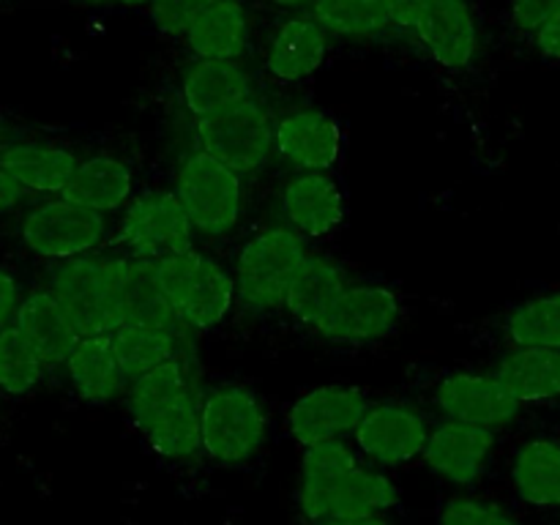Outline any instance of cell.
<instances>
[{
    "label": "cell",
    "instance_id": "obj_1",
    "mask_svg": "<svg viewBox=\"0 0 560 525\" xmlns=\"http://www.w3.org/2000/svg\"><path fill=\"white\" fill-rule=\"evenodd\" d=\"M142 266L109 255H82L49 268L47 288L82 337H107L126 323Z\"/></svg>",
    "mask_w": 560,
    "mask_h": 525
},
{
    "label": "cell",
    "instance_id": "obj_2",
    "mask_svg": "<svg viewBox=\"0 0 560 525\" xmlns=\"http://www.w3.org/2000/svg\"><path fill=\"white\" fill-rule=\"evenodd\" d=\"M126 405L148 446L162 457L191 459L202 452V402L180 359L131 381Z\"/></svg>",
    "mask_w": 560,
    "mask_h": 525
},
{
    "label": "cell",
    "instance_id": "obj_3",
    "mask_svg": "<svg viewBox=\"0 0 560 525\" xmlns=\"http://www.w3.org/2000/svg\"><path fill=\"white\" fill-rule=\"evenodd\" d=\"M151 279L189 328H213L235 301V279L202 252H180L153 262Z\"/></svg>",
    "mask_w": 560,
    "mask_h": 525
},
{
    "label": "cell",
    "instance_id": "obj_4",
    "mask_svg": "<svg viewBox=\"0 0 560 525\" xmlns=\"http://www.w3.org/2000/svg\"><path fill=\"white\" fill-rule=\"evenodd\" d=\"M310 260L304 238L293 228H266L252 235L235 260V293L252 312L284 306L290 282Z\"/></svg>",
    "mask_w": 560,
    "mask_h": 525
},
{
    "label": "cell",
    "instance_id": "obj_5",
    "mask_svg": "<svg viewBox=\"0 0 560 525\" xmlns=\"http://www.w3.org/2000/svg\"><path fill=\"white\" fill-rule=\"evenodd\" d=\"M202 452L219 465H244L268 438V419L246 388L222 386L202 397Z\"/></svg>",
    "mask_w": 560,
    "mask_h": 525
},
{
    "label": "cell",
    "instance_id": "obj_6",
    "mask_svg": "<svg viewBox=\"0 0 560 525\" xmlns=\"http://www.w3.org/2000/svg\"><path fill=\"white\" fill-rule=\"evenodd\" d=\"M295 503L312 523L372 517L397 506L399 487L381 470L353 465L342 474L299 479Z\"/></svg>",
    "mask_w": 560,
    "mask_h": 525
},
{
    "label": "cell",
    "instance_id": "obj_7",
    "mask_svg": "<svg viewBox=\"0 0 560 525\" xmlns=\"http://www.w3.org/2000/svg\"><path fill=\"white\" fill-rule=\"evenodd\" d=\"M202 151L235 173H255L277 153V120L262 98L249 96L235 107L197 120Z\"/></svg>",
    "mask_w": 560,
    "mask_h": 525
},
{
    "label": "cell",
    "instance_id": "obj_8",
    "mask_svg": "<svg viewBox=\"0 0 560 525\" xmlns=\"http://www.w3.org/2000/svg\"><path fill=\"white\" fill-rule=\"evenodd\" d=\"M175 195L195 230L206 235L230 233L238 224L244 208L241 175L206 151L184 159L175 175Z\"/></svg>",
    "mask_w": 560,
    "mask_h": 525
},
{
    "label": "cell",
    "instance_id": "obj_9",
    "mask_svg": "<svg viewBox=\"0 0 560 525\" xmlns=\"http://www.w3.org/2000/svg\"><path fill=\"white\" fill-rule=\"evenodd\" d=\"M20 238L36 257L60 262L98 249L107 238V222L102 213L58 197L38 202L22 217Z\"/></svg>",
    "mask_w": 560,
    "mask_h": 525
},
{
    "label": "cell",
    "instance_id": "obj_10",
    "mask_svg": "<svg viewBox=\"0 0 560 525\" xmlns=\"http://www.w3.org/2000/svg\"><path fill=\"white\" fill-rule=\"evenodd\" d=\"M120 241L140 260H162L191 249L195 224L175 191L153 189L129 202L120 222Z\"/></svg>",
    "mask_w": 560,
    "mask_h": 525
},
{
    "label": "cell",
    "instance_id": "obj_11",
    "mask_svg": "<svg viewBox=\"0 0 560 525\" xmlns=\"http://www.w3.org/2000/svg\"><path fill=\"white\" fill-rule=\"evenodd\" d=\"M397 326L399 301L392 290L377 284H348L315 323V331L331 342L364 345L388 337Z\"/></svg>",
    "mask_w": 560,
    "mask_h": 525
},
{
    "label": "cell",
    "instance_id": "obj_12",
    "mask_svg": "<svg viewBox=\"0 0 560 525\" xmlns=\"http://www.w3.org/2000/svg\"><path fill=\"white\" fill-rule=\"evenodd\" d=\"M370 397L359 386H320L295 399L288 410V430L301 446L339 441L359 430L370 410Z\"/></svg>",
    "mask_w": 560,
    "mask_h": 525
},
{
    "label": "cell",
    "instance_id": "obj_13",
    "mask_svg": "<svg viewBox=\"0 0 560 525\" xmlns=\"http://www.w3.org/2000/svg\"><path fill=\"white\" fill-rule=\"evenodd\" d=\"M435 402L452 421L498 430L509 427L520 416V399L512 388L492 372H457V375L443 377L435 392Z\"/></svg>",
    "mask_w": 560,
    "mask_h": 525
},
{
    "label": "cell",
    "instance_id": "obj_14",
    "mask_svg": "<svg viewBox=\"0 0 560 525\" xmlns=\"http://www.w3.org/2000/svg\"><path fill=\"white\" fill-rule=\"evenodd\" d=\"M427 419L416 408L402 402L372 405L355 430V443L361 452L377 465H405L424 454L430 441Z\"/></svg>",
    "mask_w": 560,
    "mask_h": 525
},
{
    "label": "cell",
    "instance_id": "obj_15",
    "mask_svg": "<svg viewBox=\"0 0 560 525\" xmlns=\"http://www.w3.org/2000/svg\"><path fill=\"white\" fill-rule=\"evenodd\" d=\"M492 448H495L492 430L448 419L430 432V441H427L421 457H424L427 468L441 479L457 487H470L485 476Z\"/></svg>",
    "mask_w": 560,
    "mask_h": 525
},
{
    "label": "cell",
    "instance_id": "obj_16",
    "mask_svg": "<svg viewBox=\"0 0 560 525\" xmlns=\"http://www.w3.org/2000/svg\"><path fill=\"white\" fill-rule=\"evenodd\" d=\"M413 31L421 47L452 71L470 66L479 49V27L468 0H424Z\"/></svg>",
    "mask_w": 560,
    "mask_h": 525
},
{
    "label": "cell",
    "instance_id": "obj_17",
    "mask_svg": "<svg viewBox=\"0 0 560 525\" xmlns=\"http://www.w3.org/2000/svg\"><path fill=\"white\" fill-rule=\"evenodd\" d=\"M342 151V129L323 109H293L277 120V156L301 173H326Z\"/></svg>",
    "mask_w": 560,
    "mask_h": 525
},
{
    "label": "cell",
    "instance_id": "obj_18",
    "mask_svg": "<svg viewBox=\"0 0 560 525\" xmlns=\"http://www.w3.org/2000/svg\"><path fill=\"white\" fill-rule=\"evenodd\" d=\"M282 217L301 238H323L345 222V191L328 173H299L279 195Z\"/></svg>",
    "mask_w": 560,
    "mask_h": 525
},
{
    "label": "cell",
    "instance_id": "obj_19",
    "mask_svg": "<svg viewBox=\"0 0 560 525\" xmlns=\"http://www.w3.org/2000/svg\"><path fill=\"white\" fill-rule=\"evenodd\" d=\"M328 55V31L312 14L279 22L262 49V66L279 82H301L315 74Z\"/></svg>",
    "mask_w": 560,
    "mask_h": 525
},
{
    "label": "cell",
    "instance_id": "obj_20",
    "mask_svg": "<svg viewBox=\"0 0 560 525\" xmlns=\"http://www.w3.org/2000/svg\"><path fill=\"white\" fill-rule=\"evenodd\" d=\"M14 326L31 339V345L38 350L47 366L66 364L82 339L69 312L63 310V304L55 299L49 288H36L25 293Z\"/></svg>",
    "mask_w": 560,
    "mask_h": 525
},
{
    "label": "cell",
    "instance_id": "obj_21",
    "mask_svg": "<svg viewBox=\"0 0 560 525\" xmlns=\"http://www.w3.org/2000/svg\"><path fill=\"white\" fill-rule=\"evenodd\" d=\"M180 93L197 120L255 96L249 71L238 60H195L180 80Z\"/></svg>",
    "mask_w": 560,
    "mask_h": 525
},
{
    "label": "cell",
    "instance_id": "obj_22",
    "mask_svg": "<svg viewBox=\"0 0 560 525\" xmlns=\"http://www.w3.org/2000/svg\"><path fill=\"white\" fill-rule=\"evenodd\" d=\"M197 60H241L249 52L252 25L241 0H219L184 36Z\"/></svg>",
    "mask_w": 560,
    "mask_h": 525
},
{
    "label": "cell",
    "instance_id": "obj_23",
    "mask_svg": "<svg viewBox=\"0 0 560 525\" xmlns=\"http://www.w3.org/2000/svg\"><path fill=\"white\" fill-rule=\"evenodd\" d=\"M0 167L9 170L25 189L63 195L80 167V159L69 148L49 142H5L0 148Z\"/></svg>",
    "mask_w": 560,
    "mask_h": 525
},
{
    "label": "cell",
    "instance_id": "obj_24",
    "mask_svg": "<svg viewBox=\"0 0 560 525\" xmlns=\"http://www.w3.org/2000/svg\"><path fill=\"white\" fill-rule=\"evenodd\" d=\"M63 366L77 397L93 405L113 402L129 383L109 334L107 337H82Z\"/></svg>",
    "mask_w": 560,
    "mask_h": 525
},
{
    "label": "cell",
    "instance_id": "obj_25",
    "mask_svg": "<svg viewBox=\"0 0 560 525\" xmlns=\"http://www.w3.org/2000/svg\"><path fill=\"white\" fill-rule=\"evenodd\" d=\"M131 186H135V173L129 164L109 153H98L80 162L74 178L69 180L60 197L96 213H107L129 202Z\"/></svg>",
    "mask_w": 560,
    "mask_h": 525
},
{
    "label": "cell",
    "instance_id": "obj_26",
    "mask_svg": "<svg viewBox=\"0 0 560 525\" xmlns=\"http://www.w3.org/2000/svg\"><path fill=\"white\" fill-rule=\"evenodd\" d=\"M514 492L536 509L560 506V441L530 438L517 448L512 463Z\"/></svg>",
    "mask_w": 560,
    "mask_h": 525
},
{
    "label": "cell",
    "instance_id": "obj_27",
    "mask_svg": "<svg viewBox=\"0 0 560 525\" xmlns=\"http://www.w3.org/2000/svg\"><path fill=\"white\" fill-rule=\"evenodd\" d=\"M348 288V273L342 266L326 257H310L295 273L290 282L288 295H284V310L301 323V326H312L326 315L328 306L342 295Z\"/></svg>",
    "mask_w": 560,
    "mask_h": 525
},
{
    "label": "cell",
    "instance_id": "obj_28",
    "mask_svg": "<svg viewBox=\"0 0 560 525\" xmlns=\"http://www.w3.org/2000/svg\"><path fill=\"white\" fill-rule=\"evenodd\" d=\"M495 375L512 388L520 402L560 397V350L517 348L503 355Z\"/></svg>",
    "mask_w": 560,
    "mask_h": 525
},
{
    "label": "cell",
    "instance_id": "obj_29",
    "mask_svg": "<svg viewBox=\"0 0 560 525\" xmlns=\"http://www.w3.org/2000/svg\"><path fill=\"white\" fill-rule=\"evenodd\" d=\"M312 16L328 31V36L364 38L394 27V16L383 0H317Z\"/></svg>",
    "mask_w": 560,
    "mask_h": 525
},
{
    "label": "cell",
    "instance_id": "obj_30",
    "mask_svg": "<svg viewBox=\"0 0 560 525\" xmlns=\"http://www.w3.org/2000/svg\"><path fill=\"white\" fill-rule=\"evenodd\" d=\"M506 337L514 348L560 350V290L514 306L506 317Z\"/></svg>",
    "mask_w": 560,
    "mask_h": 525
},
{
    "label": "cell",
    "instance_id": "obj_31",
    "mask_svg": "<svg viewBox=\"0 0 560 525\" xmlns=\"http://www.w3.org/2000/svg\"><path fill=\"white\" fill-rule=\"evenodd\" d=\"M47 364L31 339L11 323L0 331V392L11 397L31 394L42 383Z\"/></svg>",
    "mask_w": 560,
    "mask_h": 525
},
{
    "label": "cell",
    "instance_id": "obj_32",
    "mask_svg": "<svg viewBox=\"0 0 560 525\" xmlns=\"http://www.w3.org/2000/svg\"><path fill=\"white\" fill-rule=\"evenodd\" d=\"M438 525H520L512 514L487 498L457 495L441 509Z\"/></svg>",
    "mask_w": 560,
    "mask_h": 525
},
{
    "label": "cell",
    "instance_id": "obj_33",
    "mask_svg": "<svg viewBox=\"0 0 560 525\" xmlns=\"http://www.w3.org/2000/svg\"><path fill=\"white\" fill-rule=\"evenodd\" d=\"M217 3L219 0H153V25L162 33H167V36L184 38L189 27Z\"/></svg>",
    "mask_w": 560,
    "mask_h": 525
},
{
    "label": "cell",
    "instance_id": "obj_34",
    "mask_svg": "<svg viewBox=\"0 0 560 525\" xmlns=\"http://www.w3.org/2000/svg\"><path fill=\"white\" fill-rule=\"evenodd\" d=\"M560 9V0H512V22L517 31L536 33L541 22Z\"/></svg>",
    "mask_w": 560,
    "mask_h": 525
},
{
    "label": "cell",
    "instance_id": "obj_35",
    "mask_svg": "<svg viewBox=\"0 0 560 525\" xmlns=\"http://www.w3.org/2000/svg\"><path fill=\"white\" fill-rule=\"evenodd\" d=\"M22 299H25V295H22L16 277L9 271V268L0 266V331L9 328L11 323L16 320V312H20Z\"/></svg>",
    "mask_w": 560,
    "mask_h": 525
},
{
    "label": "cell",
    "instance_id": "obj_36",
    "mask_svg": "<svg viewBox=\"0 0 560 525\" xmlns=\"http://www.w3.org/2000/svg\"><path fill=\"white\" fill-rule=\"evenodd\" d=\"M536 47L545 58L560 60V9L552 11L545 22L539 25V31L534 33Z\"/></svg>",
    "mask_w": 560,
    "mask_h": 525
},
{
    "label": "cell",
    "instance_id": "obj_37",
    "mask_svg": "<svg viewBox=\"0 0 560 525\" xmlns=\"http://www.w3.org/2000/svg\"><path fill=\"white\" fill-rule=\"evenodd\" d=\"M25 186L9 170L0 167V213H9L14 208H20V202L25 200Z\"/></svg>",
    "mask_w": 560,
    "mask_h": 525
},
{
    "label": "cell",
    "instance_id": "obj_38",
    "mask_svg": "<svg viewBox=\"0 0 560 525\" xmlns=\"http://www.w3.org/2000/svg\"><path fill=\"white\" fill-rule=\"evenodd\" d=\"M383 3L392 11L394 27H410V31H413L424 0H383Z\"/></svg>",
    "mask_w": 560,
    "mask_h": 525
},
{
    "label": "cell",
    "instance_id": "obj_39",
    "mask_svg": "<svg viewBox=\"0 0 560 525\" xmlns=\"http://www.w3.org/2000/svg\"><path fill=\"white\" fill-rule=\"evenodd\" d=\"M317 525H392L386 514H372V517H355V520H328V523Z\"/></svg>",
    "mask_w": 560,
    "mask_h": 525
},
{
    "label": "cell",
    "instance_id": "obj_40",
    "mask_svg": "<svg viewBox=\"0 0 560 525\" xmlns=\"http://www.w3.org/2000/svg\"><path fill=\"white\" fill-rule=\"evenodd\" d=\"M88 5H151L153 0H77Z\"/></svg>",
    "mask_w": 560,
    "mask_h": 525
},
{
    "label": "cell",
    "instance_id": "obj_41",
    "mask_svg": "<svg viewBox=\"0 0 560 525\" xmlns=\"http://www.w3.org/2000/svg\"><path fill=\"white\" fill-rule=\"evenodd\" d=\"M279 9H299V5H315L317 0H271Z\"/></svg>",
    "mask_w": 560,
    "mask_h": 525
},
{
    "label": "cell",
    "instance_id": "obj_42",
    "mask_svg": "<svg viewBox=\"0 0 560 525\" xmlns=\"http://www.w3.org/2000/svg\"><path fill=\"white\" fill-rule=\"evenodd\" d=\"M5 142H11L9 140V129H5V120H3V113H0V148L5 145Z\"/></svg>",
    "mask_w": 560,
    "mask_h": 525
}]
</instances>
